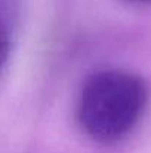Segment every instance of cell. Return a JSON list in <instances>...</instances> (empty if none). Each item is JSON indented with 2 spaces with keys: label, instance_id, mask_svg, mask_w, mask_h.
<instances>
[{
  "label": "cell",
  "instance_id": "6da1fadb",
  "mask_svg": "<svg viewBox=\"0 0 151 153\" xmlns=\"http://www.w3.org/2000/svg\"><path fill=\"white\" fill-rule=\"evenodd\" d=\"M148 102L142 77L126 70H102L89 76L77 104L85 134L101 144L126 138L139 123Z\"/></svg>",
  "mask_w": 151,
  "mask_h": 153
},
{
  "label": "cell",
  "instance_id": "7a4b0ae2",
  "mask_svg": "<svg viewBox=\"0 0 151 153\" xmlns=\"http://www.w3.org/2000/svg\"><path fill=\"white\" fill-rule=\"evenodd\" d=\"M18 19V0H0V73L6 67Z\"/></svg>",
  "mask_w": 151,
  "mask_h": 153
},
{
  "label": "cell",
  "instance_id": "3957f363",
  "mask_svg": "<svg viewBox=\"0 0 151 153\" xmlns=\"http://www.w3.org/2000/svg\"><path fill=\"white\" fill-rule=\"evenodd\" d=\"M129 3H135V4H151V0H124Z\"/></svg>",
  "mask_w": 151,
  "mask_h": 153
}]
</instances>
